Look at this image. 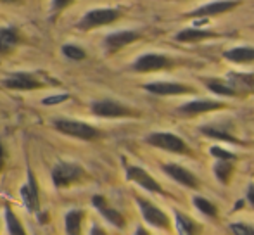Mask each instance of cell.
Segmentation results:
<instances>
[{
    "instance_id": "obj_31",
    "label": "cell",
    "mask_w": 254,
    "mask_h": 235,
    "mask_svg": "<svg viewBox=\"0 0 254 235\" xmlns=\"http://www.w3.org/2000/svg\"><path fill=\"white\" fill-rule=\"evenodd\" d=\"M67 99H69V95H67V94L52 95V97L44 99V104H47V106H51V104H59V102H64V101H67Z\"/></svg>"
},
{
    "instance_id": "obj_36",
    "label": "cell",
    "mask_w": 254,
    "mask_h": 235,
    "mask_svg": "<svg viewBox=\"0 0 254 235\" xmlns=\"http://www.w3.org/2000/svg\"><path fill=\"white\" fill-rule=\"evenodd\" d=\"M135 235H151V234H149L145 229H138V230H137V234H135Z\"/></svg>"
},
{
    "instance_id": "obj_2",
    "label": "cell",
    "mask_w": 254,
    "mask_h": 235,
    "mask_svg": "<svg viewBox=\"0 0 254 235\" xmlns=\"http://www.w3.org/2000/svg\"><path fill=\"white\" fill-rule=\"evenodd\" d=\"M147 142L154 147H159L163 151H170V152H177V154H185L189 152V147L180 137L173 133H168V131H157L147 137Z\"/></svg>"
},
{
    "instance_id": "obj_20",
    "label": "cell",
    "mask_w": 254,
    "mask_h": 235,
    "mask_svg": "<svg viewBox=\"0 0 254 235\" xmlns=\"http://www.w3.org/2000/svg\"><path fill=\"white\" fill-rule=\"evenodd\" d=\"M216 37L214 33L209 31H202V30H184L177 35L178 42H199V40H206V38H213Z\"/></svg>"
},
{
    "instance_id": "obj_32",
    "label": "cell",
    "mask_w": 254,
    "mask_h": 235,
    "mask_svg": "<svg viewBox=\"0 0 254 235\" xmlns=\"http://www.w3.org/2000/svg\"><path fill=\"white\" fill-rule=\"evenodd\" d=\"M69 5V0H61V2H52V7L54 9H59V7H66Z\"/></svg>"
},
{
    "instance_id": "obj_7",
    "label": "cell",
    "mask_w": 254,
    "mask_h": 235,
    "mask_svg": "<svg viewBox=\"0 0 254 235\" xmlns=\"http://www.w3.org/2000/svg\"><path fill=\"white\" fill-rule=\"evenodd\" d=\"M3 85L7 88H12V90H35V88H40L42 83L35 76L28 73H14L10 76H7L3 80Z\"/></svg>"
},
{
    "instance_id": "obj_30",
    "label": "cell",
    "mask_w": 254,
    "mask_h": 235,
    "mask_svg": "<svg viewBox=\"0 0 254 235\" xmlns=\"http://www.w3.org/2000/svg\"><path fill=\"white\" fill-rule=\"evenodd\" d=\"M211 154H213L214 158L220 159V161H230V159H235V156L232 154V152L223 151V149H220V147H213V149H211Z\"/></svg>"
},
{
    "instance_id": "obj_19",
    "label": "cell",
    "mask_w": 254,
    "mask_h": 235,
    "mask_svg": "<svg viewBox=\"0 0 254 235\" xmlns=\"http://www.w3.org/2000/svg\"><path fill=\"white\" fill-rule=\"evenodd\" d=\"M225 58L234 60V62H251L254 60V49L253 47H235L232 51L225 52Z\"/></svg>"
},
{
    "instance_id": "obj_33",
    "label": "cell",
    "mask_w": 254,
    "mask_h": 235,
    "mask_svg": "<svg viewBox=\"0 0 254 235\" xmlns=\"http://www.w3.org/2000/svg\"><path fill=\"white\" fill-rule=\"evenodd\" d=\"M90 235H107V234L104 232V230L101 229V227H92Z\"/></svg>"
},
{
    "instance_id": "obj_24",
    "label": "cell",
    "mask_w": 254,
    "mask_h": 235,
    "mask_svg": "<svg viewBox=\"0 0 254 235\" xmlns=\"http://www.w3.org/2000/svg\"><path fill=\"white\" fill-rule=\"evenodd\" d=\"M5 222H7V229H9L10 235H26L23 225H21V222L16 218V215H14L9 208L5 209Z\"/></svg>"
},
{
    "instance_id": "obj_8",
    "label": "cell",
    "mask_w": 254,
    "mask_h": 235,
    "mask_svg": "<svg viewBox=\"0 0 254 235\" xmlns=\"http://www.w3.org/2000/svg\"><path fill=\"white\" fill-rule=\"evenodd\" d=\"M127 176H128V180L135 181V183H138L142 188H145V190H149V192H163L159 183H157L145 170L138 168V166H130V168L127 170Z\"/></svg>"
},
{
    "instance_id": "obj_9",
    "label": "cell",
    "mask_w": 254,
    "mask_h": 235,
    "mask_svg": "<svg viewBox=\"0 0 254 235\" xmlns=\"http://www.w3.org/2000/svg\"><path fill=\"white\" fill-rule=\"evenodd\" d=\"M168 64H171V60L168 58H164V56L147 54V56H142L140 59H137V62L133 64V69L138 71V73H147V71L163 69Z\"/></svg>"
},
{
    "instance_id": "obj_11",
    "label": "cell",
    "mask_w": 254,
    "mask_h": 235,
    "mask_svg": "<svg viewBox=\"0 0 254 235\" xmlns=\"http://www.w3.org/2000/svg\"><path fill=\"white\" fill-rule=\"evenodd\" d=\"M92 204L95 206V208L99 209V211L102 213V216L107 220V222H111L114 227H120V229H123L125 227V218L121 213H118L116 209H113L109 204H107V201L102 197V195H94L92 197Z\"/></svg>"
},
{
    "instance_id": "obj_5",
    "label": "cell",
    "mask_w": 254,
    "mask_h": 235,
    "mask_svg": "<svg viewBox=\"0 0 254 235\" xmlns=\"http://www.w3.org/2000/svg\"><path fill=\"white\" fill-rule=\"evenodd\" d=\"M92 111L97 116L102 118H123V116H131L133 113L128 108H125L123 104L114 101H101L92 104Z\"/></svg>"
},
{
    "instance_id": "obj_15",
    "label": "cell",
    "mask_w": 254,
    "mask_h": 235,
    "mask_svg": "<svg viewBox=\"0 0 254 235\" xmlns=\"http://www.w3.org/2000/svg\"><path fill=\"white\" fill-rule=\"evenodd\" d=\"M220 108H223V104L216 101H195L182 106L180 113L187 116H195V115H201V113L214 111V109H220Z\"/></svg>"
},
{
    "instance_id": "obj_28",
    "label": "cell",
    "mask_w": 254,
    "mask_h": 235,
    "mask_svg": "<svg viewBox=\"0 0 254 235\" xmlns=\"http://www.w3.org/2000/svg\"><path fill=\"white\" fill-rule=\"evenodd\" d=\"M63 52H64V56H66V58H69V59H73V60H81V59H85L83 49L76 47V45H64V47H63Z\"/></svg>"
},
{
    "instance_id": "obj_23",
    "label": "cell",
    "mask_w": 254,
    "mask_h": 235,
    "mask_svg": "<svg viewBox=\"0 0 254 235\" xmlns=\"http://www.w3.org/2000/svg\"><path fill=\"white\" fill-rule=\"evenodd\" d=\"M177 229L180 235H194L195 234V223L189 216L177 213Z\"/></svg>"
},
{
    "instance_id": "obj_13",
    "label": "cell",
    "mask_w": 254,
    "mask_h": 235,
    "mask_svg": "<svg viewBox=\"0 0 254 235\" xmlns=\"http://www.w3.org/2000/svg\"><path fill=\"white\" fill-rule=\"evenodd\" d=\"M144 88L156 95H182L192 92L190 87H185V85H178V83H149Z\"/></svg>"
},
{
    "instance_id": "obj_17",
    "label": "cell",
    "mask_w": 254,
    "mask_h": 235,
    "mask_svg": "<svg viewBox=\"0 0 254 235\" xmlns=\"http://www.w3.org/2000/svg\"><path fill=\"white\" fill-rule=\"evenodd\" d=\"M17 42H19V33L14 28H2L0 30V52L2 54L12 51L17 45Z\"/></svg>"
},
{
    "instance_id": "obj_29",
    "label": "cell",
    "mask_w": 254,
    "mask_h": 235,
    "mask_svg": "<svg viewBox=\"0 0 254 235\" xmlns=\"http://www.w3.org/2000/svg\"><path fill=\"white\" fill-rule=\"evenodd\" d=\"M230 230L234 235H254V227H249L246 223H232Z\"/></svg>"
},
{
    "instance_id": "obj_12",
    "label": "cell",
    "mask_w": 254,
    "mask_h": 235,
    "mask_svg": "<svg viewBox=\"0 0 254 235\" xmlns=\"http://www.w3.org/2000/svg\"><path fill=\"white\" fill-rule=\"evenodd\" d=\"M163 170H164V172H166L171 178H173V180H177L178 183L185 185V187L194 188V187H197V185H199L197 178L192 175V173L189 172V170L182 168V166H178V165H164V166H163Z\"/></svg>"
},
{
    "instance_id": "obj_1",
    "label": "cell",
    "mask_w": 254,
    "mask_h": 235,
    "mask_svg": "<svg viewBox=\"0 0 254 235\" xmlns=\"http://www.w3.org/2000/svg\"><path fill=\"white\" fill-rule=\"evenodd\" d=\"M56 128L61 133L81 138V140H92V138L99 137V131L95 130L94 126H90V124H87V123H81V121H74V119H57Z\"/></svg>"
},
{
    "instance_id": "obj_27",
    "label": "cell",
    "mask_w": 254,
    "mask_h": 235,
    "mask_svg": "<svg viewBox=\"0 0 254 235\" xmlns=\"http://www.w3.org/2000/svg\"><path fill=\"white\" fill-rule=\"evenodd\" d=\"M207 88L214 94H220V95H227V97H234L235 95V90L234 88H228L225 85H221L220 81H209L207 83Z\"/></svg>"
},
{
    "instance_id": "obj_4",
    "label": "cell",
    "mask_w": 254,
    "mask_h": 235,
    "mask_svg": "<svg viewBox=\"0 0 254 235\" xmlns=\"http://www.w3.org/2000/svg\"><path fill=\"white\" fill-rule=\"evenodd\" d=\"M118 17H120V10L116 9H94L85 14L78 26L81 30H90V28L106 26V24L114 23Z\"/></svg>"
},
{
    "instance_id": "obj_16",
    "label": "cell",
    "mask_w": 254,
    "mask_h": 235,
    "mask_svg": "<svg viewBox=\"0 0 254 235\" xmlns=\"http://www.w3.org/2000/svg\"><path fill=\"white\" fill-rule=\"evenodd\" d=\"M237 5H239L237 2H213V3H207V5H204V7H199V9L194 10L190 16H214V14L230 10Z\"/></svg>"
},
{
    "instance_id": "obj_6",
    "label": "cell",
    "mask_w": 254,
    "mask_h": 235,
    "mask_svg": "<svg viewBox=\"0 0 254 235\" xmlns=\"http://www.w3.org/2000/svg\"><path fill=\"white\" fill-rule=\"evenodd\" d=\"M137 202H138V206H140V211H142V215H144V218L147 220L151 225L159 227V229H168V227H170V220H168V216L164 215L159 208L152 206L151 202L145 201V199H137Z\"/></svg>"
},
{
    "instance_id": "obj_34",
    "label": "cell",
    "mask_w": 254,
    "mask_h": 235,
    "mask_svg": "<svg viewBox=\"0 0 254 235\" xmlns=\"http://www.w3.org/2000/svg\"><path fill=\"white\" fill-rule=\"evenodd\" d=\"M248 199L251 201V204L254 206V185H251V187H249V190H248Z\"/></svg>"
},
{
    "instance_id": "obj_10",
    "label": "cell",
    "mask_w": 254,
    "mask_h": 235,
    "mask_svg": "<svg viewBox=\"0 0 254 235\" xmlns=\"http://www.w3.org/2000/svg\"><path fill=\"white\" fill-rule=\"evenodd\" d=\"M21 197H23L24 204L30 211H37L40 208V199H38V187L35 176L31 172H28V183L21 187Z\"/></svg>"
},
{
    "instance_id": "obj_3",
    "label": "cell",
    "mask_w": 254,
    "mask_h": 235,
    "mask_svg": "<svg viewBox=\"0 0 254 235\" xmlns=\"http://www.w3.org/2000/svg\"><path fill=\"white\" fill-rule=\"evenodd\" d=\"M81 176H83V170L78 165H73V163H59L52 170V180L57 188L69 187L74 181L80 180Z\"/></svg>"
},
{
    "instance_id": "obj_35",
    "label": "cell",
    "mask_w": 254,
    "mask_h": 235,
    "mask_svg": "<svg viewBox=\"0 0 254 235\" xmlns=\"http://www.w3.org/2000/svg\"><path fill=\"white\" fill-rule=\"evenodd\" d=\"M3 159H5V156H3V147H2V144H0V170H2V166H3Z\"/></svg>"
},
{
    "instance_id": "obj_22",
    "label": "cell",
    "mask_w": 254,
    "mask_h": 235,
    "mask_svg": "<svg viewBox=\"0 0 254 235\" xmlns=\"http://www.w3.org/2000/svg\"><path fill=\"white\" fill-rule=\"evenodd\" d=\"M232 172H234V166H232L230 161H218L214 165V175H216V178L221 183H228Z\"/></svg>"
},
{
    "instance_id": "obj_25",
    "label": "cell",
    "mask_w": 254,
    "mask_h": 235,
    "mask_svg": "<svg viewBox=\"0 0 254 235\" xmlns=\"http://www.w3.org/2000/svg\"><path fill=\"white\" fill-rule=\"evenodd\" d=\"M194 204H195V208H197L199 211H202V213H204V215L213 216V218H216V216H218L216 206H214L213 202L207 201V199H204V197H195V199H194Z\"/></svg>"
},
{
    "instance_id": "obj_26",
    "label": "cell",
    "mask_w": 254,
    "mask_h": 235,
    "mask_svg": "<svg viewBox=\"0 0 254 235\" xmlns=\"http://www.w3.org/2000/svg\"><path fill=\"white\" fill-rule=\"evenodd\" d=\"M202 133L207 135V137L220 138V140H227V142H232V144H239L237 138L232 137L230 133H227V131H221V130H216V128H213V126H202Z\"/></svg>"
},
{
    "instance_id": "obj_18",
    "label": "cell",
    "mask_w": 254,
    "mask_h": 235,
    "mask_svg": "<svg viewBox=\"0 0 254 235\" xmlns=\"http://www.w3.org/2000/svg\"><path fill=\"white\" fill-rule=\"evenodd\" d=\"M66 222V232L67 235H80L81 232V222H83V211H69L64 218Z\"/></svg>"
},
{
    "instance_id": "obj_14",
    "label": "cell",
    "mask_w": 254,
    "mask_h": 235,
    "mask_svg": "<svg viewBox=\"0 0 254 235\" xmlns=\"http://www.w3.org/2000/svg\"><path fill=\"white\" fill-rule=\"evenodd\" d=\"M137 38L138 33H135V31H118V33H113L106 38V47L109 49V52H116L125 45L135 42Z\"/></svg>"
},
{
    "instance_id": "obj_21",
    "label": "cell",
    "mask_w": 254,
    "mask_h": 235,
    "mask_svg": "<svg viewBox=\"0 0 254 235\" xmlns=\"http://www.w3.org/2000/svg\"><path fill=\"white\" fill-rule=\"evenodd\" d=\"M234 90H254V76L249 74H230Z\"/></svg>"
}]
</instances>
